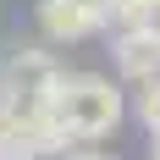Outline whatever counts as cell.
<instances>
[{"mask_svg": "<svg viewBox=\"0 0 160 160\" xmlns=\"http://www.w3.org/2000/svg\"><path fill=\"white\" fill-rule=\"evenodd\" d=\"M55 122L66 127V138H105V132L122 122V88L99 72H61V88H55Z\"/></svg>", "mask_w": 160, "mask_h": 160, "instance_id": "obj_1", "label": "cell"}, {"mask_svg": "<svg viewBox=\"0 0 160 160\" xmlns=\"http://www.w3.org/2000/svg\"><path fill=\"white\" fill-rule=\"evenodd\" d=\"M39 28H44L55 44H72V39H88V33H99L105 22H99L94 11H83L78 0H39Z\"/></svg>", "mask_w": 160, "mask_h": 160, "instance_id": "obj_2", "label": "cell"}, {"mask_svg": "<svg viewBox=\"0 0 160 160\" xmlns=\"http://www.w3.org/2000/svg\"><path fill=\"white\" fill-rule=\"evenodd\" d=\"M116 66H122V78H132V83H155L160 78V44L144 28H122L116 33Z\"/></svg>", "mask_w": 160, "mask_h": 160, "instance_id": "obj_3", "label": "cell"}, {"mask_svg": "<svg viewBox=\"0 0 160 160\" xmlns=\"http://www.w3.org/2000/svg\"><path fill=\"white\" fill-rule=\"evenodd\" d=\"M138 122H144L149 132H160V78L138 83Z\"/></svg>", "mask_w": 160, "mask_h": 160, "instance_id": "obj_4", "label": "cell"}, {"mask_svg": "<svg viewBox=\"0 0 160 160\" xmlns=\"http://www.w3.org/2000/svg\"><path fill=\"white\" fill-rule=\"evenodd\" d=\"M149 0H111V11H105V28H138V11H144Z\"/></svg>", "mask_w": 160, "mask_h": 160, "instance_id": "obj_5", "label": "cell"}, {"mask_svg": "<svg viewBox=\"0 0 160 160\" xmlns=\"http://www.w3.org/2000/svg\"><path fill=\"white\" fill-rule=\"evenodd\" d=\"M138 28H144L149 39H155V44H160V0H149L144 11H138Z\"/></svg>", "mask_w": 160, "mask_h": 160, "instance_id": "obj_6", "label": "cell"}, {"mask_svg": "<svg viewBox=\"0 0 160 160\" xmlns=\"http://www.w3.org/2000/svg\"><path fill=\"white\" fill-rule=\"evenodd\" d=\"M78 6H83V11H94L99 22H105V11H111V0H78Z\"/></svg>", "mask_w": 160, "mask_h": 160, "instance_id": "obj_7", "label": "cell"}, {"mask_svg": "<svg viewBox=\"0 0 160 160\" xmlns=\"http://www.w3.org/2000/svg\"><path fill=\"white\" fill-rule=\"evenodd\" d=\"M66 160H111V155H99V149H78V155H66Z\"/></svg>", "mask_w": 160, "mask_h": 160, "instance_id": "obj_8", "label": "cell"}, {"mask_svg": "<svg viewBox=\"0 0 160 160\" xmlns=\"http://www.w3.org/2000/svg\"><path fill=\"white\" fill-rule=\"evenodd\" d=\"M155 160H160V132H155Z\"/></svg>", "mask_w": 160, "mask_h": 160, "instance_id": "obj_9", "label": "cell"}]
</instances>
